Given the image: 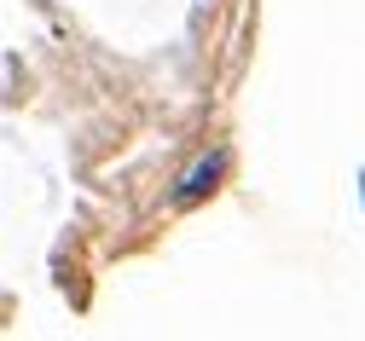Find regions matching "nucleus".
Listing matches in <instances>:
<instances>
[{
  "label": "nucleus",
  "instance_id": "f257e3e1",
  "mask_svg": "<svg viewBox=\"0 0 365 341\" xmlns=\"http://www.w3.org/2000/svg\"><path fill=\"white\" fill-rule=\"evenodd\" d=\"M220 168H226V157H220V151H215V157H203V162H197V168H192L186 179H180V203H197L203 191H215Z\"/></svg>",
  "mask_w": 365,
  "mask_h": 341
}]
</instances>
